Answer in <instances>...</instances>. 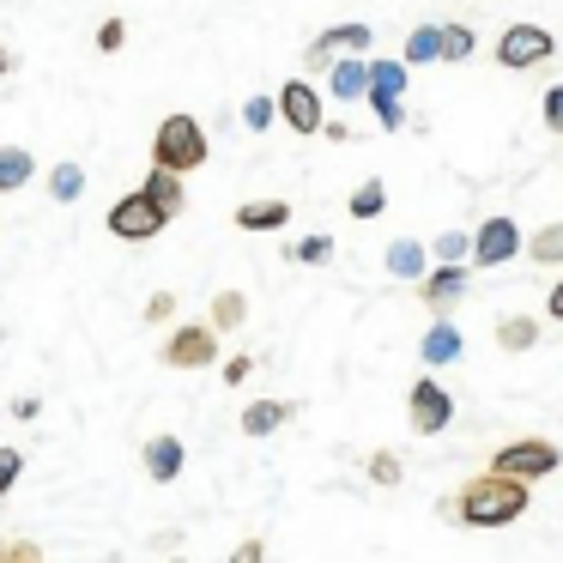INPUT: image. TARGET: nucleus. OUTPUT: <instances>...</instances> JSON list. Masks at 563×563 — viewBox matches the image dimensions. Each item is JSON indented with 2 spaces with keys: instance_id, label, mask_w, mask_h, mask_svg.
Wrapping results in <instances>:
<instances>
[{
  "instance_id": "obj_25",
  "label": "nucleus",
  "mask_w": 563,
  "mask_h": 563,
  "mask_svg": "<svg viewBox=\"0 0 563 563\" xmlns=\"http://www.w3.org/2000/svg\"><path fill=\"white\" fill-rule=\"evenodd\" d=\"M466 249H473V236H466V231H442L437 243H430V255H437L442 267H466Z\"/></svg>"
},
{
  "instance_id": "obj_24",
  "label": "nucleus",
  "mask_w": 563,
  "mask_h": 563,
  "mask_svg": "<svg viewBox=\"0 0 563 563\" xmlns=\"http://www.w3.org/2000/svg\"><path fill=\"white\" fill-rule=\"evenodd\" d=\"M49 195L55 200H79V195H86V170H79V164H55V170H49Z\"/></svg>"
},
{
  "instance_id": "obj_27",
  "label": "nucleus",
  "mask_w": 563,
  "mask_h": 563,
  "mask_svg": "<svg viewBox=\"0 0 563 563\" xmlns=\"http://www.w3.org/2000/svg\"><path fill=\"white\" fill-rule=\"evenodd\" d=\"M473 55V25H442V62H466Z\"/></svg>"
},
{
  "instance_id": "obj_16",
  "label": "nucleus",
  "mask_w": 563,
  "mask_h": 563,
  "mask_svg": "<svg viewBox=\"0 0 563 563\" xmlns=\"http://www.w3.org/2000/svg\"><path fill=\"white\" fill-rule=\"evenodd\" d=\"M236 224H243V231H285V224H291V207H285V200H249V207H236Z\"/></svg>"
},
{
  "instance_id": "obj_29",
  "label": "nucleus",
  "mask_w": 563,
  "mask_h": 563,
  "mask_svg": "<svg viewBox=\"0 0 563 563\" xmlns=\"http://www.w3.org/2000/svg\"><path fill=\"white\" fill-rule=\"evenodd\" d=\"M243 122L255 128V134H267V128L279 122V103H273V98H249L243 103Z\"/></svg>"
},
{
  "instance_id": "obj_34",
  "label": "nucleus",
  "mask_w": 563,
  "mask_h": 563,
  "mask_svg": "<svg viewBox=\"0 0 563 563\" xmlns=\"http://www.w3.org/2000/svg\"><path fill=\"white\" fill-rule=\"evenodd\" d=\"M369 478L376 485H400V461L394 454H369Z\"/></svg>"
},
{
  "instance_id": "obj_5",
  "label": "nucleus",
  "mask_w": 563,
  "mask_h": 563,
  "mask_svg": "<svg viewBox=\"0 0 563 563\" xmlns=\"http://www.w3.org/2000/svg\"><path fill=\"white\" fill-rule=\"evenodd\" d=\"M551 49H558V37H551L545 25H509L497 37V62L509 67V74H521V67H539L551 62Z\"/></svg>"
},
{
  "instance_id": "obj_13",
  "label": "nucleus",
  "mask_w": 563,
  "mask_h": 563,
  "mask_svg": "<svg viewBox=\"0 0 563 563\" xmlns=\"http://www.w3.org/2000/svg\"><path fill=\"white\" fill-rule=\"evenodd\" d=\"M140 195L152 200V207L164 212V219H176V212L188 207V188H183V176H170V170H158V164H152V176L146 183H140Z\"/></svg>"
},
{
  "instance_id": "obj_22",
  "label": "nucleus",
  "mask_w": 563,
  "mask_h": 563,
  "mask_svg": "<svg viewBox=\"0 0 563 563\" xmlns=\"http://www.w3.org/2000/svg\"><path fill=\"white\" fill-rule=\"evenodd\" d=\"M243 316H249L243 291H219V297H212V316H207V328H212V333H231V328H243Z\"/></svg>"
},
{
  "instance_id": "obj_6",
  "label": "nucleus",
  "mask_w": 563,
  "mask_h": 563,
  "mask_svg": "<svg viewBox=\"0 0 563 563\" xmlns=\"http://www.w3.org/2000/svg\"><path fill=\"white\" fill-rule=\"evenodd\" d=\"M212 357H219V333H212L207 321H183V328L164 340V364L170 369H207Z\"/></svg>"
},
{
  "instance_id": "obj_23",
  "label": "nucleus",
  "mask_w": 563,
  "mask_h": 563,
  "mask_svg": "<svg viewBox=\"0 0 563 563\" xmlns=\"http://www.w3.org/2000/svg\"><path fill=\"white\" fill-rule=\"evenodd\" d=\"M382 212H388V188H382V176L357 183V195H352V219H382Z\"/></svg>"
},
{
  "instance_id": "obj_8",
  "label": "nucleus",
  "mask_w": 563,
  "mask_h": 563,
  "mask_svg": "<svg viewBox=\"0 0 563 563\" xmlns=\"http://www.w3.org/2000/svg\"><path fill=\"white\" fill-rule=\"evenodd\" d=\"M369 43H376V31H369V25H333V31H321V37L309 43V74H328V62H340V55H364Z\"/></svg>"
},
{
  "instance_id": "obj_7",
  "label": "nucleus",
  "mask_w": 563,
  "mask_h": 563,
  "mask_svg": "<svg viewBox=\"0 0 563 563\" xmlns=\"http://www.w3.org/2000/svg\"><path fill=\"white\" fill-rule=\"evenodd\" d=\"M279 115H285V128H291V134H321V122H328V110H321V91L309 86V79H285L279 86Z\"/></svg>"
},
{
  "instance_id": "obj_30",
  "label": "nucleus",
  "mask_w": 563,
  "mask_h": 563,
  "mask_svg": "<svg viewBox=\"0 0 563 563\" xmlns=\"http://www.w3.org/2000/svg\"><path fill=\"white\" fill-rule=\"evenodd\" d=\"M533 261H563V219L533 236Z\"/></svg>"
},
{
  "instance_id": "obj_12",
  "label": "nucleus",
  "mask_w": 563,
  "mask_h": 563,
  "mask_svg": "<svg viewBox=\"0 0 563 563\" xmlns=\"http://www.w3.org/2000/svg\"><path fill=\"white\" fill-rule=\"evenodd\" d=\"M369 86V62L364 55H340V62H328V98L333 103H357Z\"/></svg>"
},
{
  "instance_id": "obj_32",
  "label": "nucleus",
  "mask_w": 563,
  "mask_h": 563,
  "mask_svg": "<svg viewBox=\"0 0 563 563\" xmlns=\"http://www.w3.org/2000/svg\"><path fill=\"white\" fill-rule=\"evenodd\" d=\"M0 563H43V545L37 539H7V545H0Z\"/></svg>"
},
{
  "instance_id": "obj_37",
  "label": "nucleus",
  "mask_w": 563,
  "mask_h": 563,
  "mask_svg": "<svg viewBox=\"0 0 563 563\" xmlns=\"http://www.w3.org/2000/svg\"><path fill=\"white\" fill-rule=\"evenodd\" d=\"M170 316H176V297H170V291H158V297L146 303V321H170Z\"/></svg>"
},
{
  "instance_id": "obj_31",
  "label": "nucleus",
  "mask_w": 563,
  "mask_h": 563,
  "mask_svg": "<svg viewBox=\"0 0 563 563\" xmlns=\"http://www.w3.org/2000/svg\"><path fill=\"white\" fill-rule=\"evenodd\" d=\"M19 473H25V454H19V449H7V442H0V497H7V490L19 485Z\"/></svg>"
},
{
  "instance_id": "obj_40",
  "label": "nucleus",
  "mask_w": 563,
  "mask_h": 563,
  "mask_svg": "<svg viewBox=\"0 0 563 563\" xmlns=\"http://www.w3.org/2000/svg\"><path fill=\"white\" fill-rule=\"evenodd\" d=\"M551 316L563 321V285H558V291H551Z\"/></svg>"
},
{
  "instance_id": "obj_9",
  "label": "nucleus",
  "mask_w": 563,
  "mask_h": 563,
  "mask_svg": "<svg viewBox=\"0 0 563 563\" xmlns=\"http://www.w3.org/2000/svg\"><path fill=\"white\" fill-rule=\"evenodd\" d=\"M545 473H558V449L551 442H509V449L497 454V478H545Z\"/></svg>"
},
{
  "instance_id": "obj_18",
  "label": "nucleus",
  "mask_w": 563,
  "mask_h": 563,
  "mask_svg": "<svg viewBox=\"0 0 563 563\" xmlns=\"http://www.w3.org/2000/svg\"><path fill=\"white\" fill-rule=\"evenodd\" d=\"M285 418H291L285 400H255V406H243V437H273Z\"/></svg>"
},
{
  "instance_id": "obj_17",
  "label": "nucleus",
  "mask_w": 563,
  "mask_h": 563,
  "mask_svg": "<svg viewBox=\"0 0 563 563\" xmlns=\"http://www.w3.org/2000/svg\"><path fill=\"white\" fill-rule=\"evenodd\" d=\"M31 176H37V158L25 146H0V195H19Z\"/></svg>"
},
{
  "instance_id": "obj_2",
  "label": "nucleus",
  "mask_w": 563,
  "mask_h": 563,
  "mask_svg": "<svg viewBox=\"0 0 563 563\" xmlns=\"http://www.w3.org/2000/svg\"><path fill=\"white\" fill-rule=\"evenodd\" d=\"M521 509H527V485L521 478H497V473L466 485V497H461V521H473V527H503Z\"/></svg>"
},
{
  "instance_id": "obj_41",
  "label": "nucleus",
  "mask_w": 563,
  "mask_h": 563,
  "mask_svg": "<svg viewBox=\"0 0 563 563\" xmlns=\"http://www.w3.org/2000/svg\"><path fill=\"white\" fill-rule=\"evenodd\" d=\"M0 545H7V539H0Z\"/></svg>"
},
{
  "instance_id": "obj_35",
  "label": "nucleus",
  "mask_w": 563,
  "mask_h": 563,
  "mask_svg": "<svg viewBox=\"0 0 563 563\" xmlns=\"http://www.w3.org/2000/svg\"><path fill=\"white\" fill-rule=\"evenodd\" d=\"M545 128H551V134H563V86L545 91Z\"/></svg>"
},
{
  "instance_id": "obj_39",
  "label": "nucleus",
  "mask_w": 563,
  "mask_h": 563,
  "mask_svg": "<svg viewBox=\"0 0 563 563\" xmlns=\"http://www.w3.org/2000/svg\"><path fill=\"white\" fill-rule=\"evenodd\" d=\"M13 74V49H7V43H0V79Z\"/></svg>"
},
{
  "instance_id": "obj_19",
  "label": "nucleus",
  "mask_w": 563,
  "mask_h": 563,
  "mask_svg": "<svg viewBox=\"0 0 563 563\" xmlns=\"http://www.w3.org/2000/svg\"><path fill=\"white\" fill-rule=\"evenodd\" d=\"M461 291H466V267H437V273H424V303L449 309Z\"/></svg>"
},
{
  "instance_id": "obj_20",
  "label": "nucleus",
  "mask_w": 563,
  "mask_h": 563,
  "mask_svg": "<svg viewBox=\"0 0 563 563\" xmlns=\"http://www.w3.org/2000/svg\"><path fill=\"white\" fill-rule=\"evenodd\" d=\"M406 67H430V62H442V25H418L412 37H406V55H400Z\"/></svg>"
},
{
  "instance_id": "obj_28",
  "label": "nucleus",
  "mask_w": 563,
  "mask_h": 563,
  "mask_svg": "<svg viewBox=\"0 0 563 563\" xmlns=\"http://www.w3.org/2000/svg\"><path fill=\"white\" fill-rule=\"evenodd\" d=\"M291 261H303V267H328V261H333V236H303V243L291 249Z\"/></svg>"
},
{
  "instance_id": "obj_21",
  "label": "nucleus",
  "mask_w": 563,
  "mask_h": 563,
  "mask_svg": "<svg viewBox=\"0 0 563 563\" xmlns=\"http://www.w3.org/2000/svg\"><path fill=\"white\" fill-rule=\"evenodd\" d=\"M418 352H424V364H454V357H461V333H454L449 321H437V328L424 333V345H418Z\"/></svg>"
},
{
  "instance_id": "obj_3",
  "label": "nucleus",
  "mask_w": 563,
  "mask_h": 563,
  "mask_svg": "<svg viewBox=\"0 0 563 563\" xmlns=\"http://www.w3.org/2000/svg\"><path fill=\"white\" fill-rule=\"evenodd\" d=\"M406 62H369V86H364V103L376 110V122L388 128V134H400L406 128Z\"/></svg>"
},
{
  "instance_id": "obj_1",
  "label": "nucleus",
  "mask_w": 563,
  "mask_h": 563,
  "mask_svg": "<svg viewBox=\"0 0 563 563\" xmlns=\"http://www.w3.org/2000/svg\"><path fill=\"white\" fill-rule=\"evenodd\" d=\"M207 158H212L207 128H200L195 115H164L158 134H152V164L170 170V176H188V170H200Z\"/></svg>"
},
{
  "instance_id": "obj_10",
  "label": "nucleus",
  "mask_w": 563,
  "mask_h": 563,
  "mask_svg": "<svg viewBox=\"0 0 563 563\" xmlns=\"http://www.w3.org/2000/svg\"><path fill=\"white\" fill-rule=\"evenodd\" d=\"M521 249V231H515V219H485L473 231V249H466V261H478V267H503V261Z\"/></svg>"
},
{
  "instance_id": "obj_11",
  "label": "nucleus",
  "mask_w": 563,
  "mask_h": 563,
  "mask_svg": "<svg viewBox=\"0 0 563 563\" xmlns=\"http://www.w3.org/2000/svg\"><path fill=\"white\" fill-rule=\"evenodd\" d=\"M449 418H454L449 388L424 376V382L412 388V430H418V437H437V430H449Z\"/></svg>"
},
{
  "instance_id": "obj_14",
  "label": "nucleus",
  "mask_w": 563,
  "mask_h": 563,
  "mask_svg": "<svg viewBox=\"0 0 563 563\" xmlns=\"http://www.w3.org/2000/svg\"><path fill=\"white\" fill-rule=\"evenodd\" d=\"M183 461H188V454H183V442H176V437H152L146 442V473L158 478V485L183 478Z\"/></svg>"
},
{
  "instance_id": "obj_15",
  "label": "nucleus",
  "mask_w": 563,
  "mask_h": 563,
  "mask_svg": "<svg viewBox=\"0 0 563 563\" xmlns=\"http://www.w3.org/2000/svg\"><path fill=\"white\" fill-rule=\"evenodd\" d=\"M388 273H394V279H424V273H430V249L412 243V236L388 243Z\"/></svg>"
},
{
  "instance_id": "obj_33",
  "label": "nucleus",
  "mask_w": 563,
  "mask_h": 563,
  "mask_svg": "<svg viewBox=\"0 0 563 563\" xmlns=\"http://www.w3.org/2000/svg\"><path fill=\"white\" fill-rule=\"evenodd\" d=\"M122 43H128V25H122V19H103V25H98V49L115 55Z\"/></svg>"
},
{
  "instance_id": "obj_26",
  "label": "nucleus",
  "mask_w": 563,
  "mask_h": 563,
  "mask_svg": "<svg viewBox=\"0 0 563 563\" xmlns=\"http://www.w3.org/2000/svg\"><path fill=\"white\" fill-rule=\"evenodd\" d=\"M497 340L509 345V352H527V345L539 340V328H533V321H527V316H509V321H503V328H497Z\"/></svg>"
},
{
  "instance_id": "obj_36",
  "label": "nucleus",
  "mask_w": 563,
  "mask_h": 563,
  "mask_svg": "<svg viewBox=\"0 0 563 563\" xmlns=\"http://www.w3.org/2000/svg\"><path fill=\"white\" fill-rule=\"evenodd\" d=\"M231 563H267V545H261V539H243V545L231 551Z\"/></svg>"
},
{
  "instance_id": "obj_4",
  "label": "nucleus",
  "mask_w": 563,
  "mask_h": 563,
  "mask_svg": "<svg viewBox=\"0 0 563 563\" xmlns=\"http://www.w3.org/2000/svg\"><path fill=\"white\" fill-rule=\"evenodd\" d=\"M103 224H110L115 243H152V236H158L170 219H164V212L134 188V195H115V207H110V219H103Z\"/></svg>"
},
{
  "instance_id": "obj_38",
  "label": "nucleus",
  "mask_w": 563,
  "mask_h": 563,
  "mask_svg": "<svg viewBox=\"0 0 563 563\" xmlns=\"http://www.w3.org/2000/svg\"><path fill=\"white\" fill-rule=\"evenodd\" d=\"M249 369H255V357H231V364H224V382H231V388H243Z\"/></svg>"
}]
</instances>
